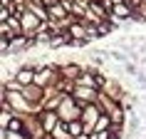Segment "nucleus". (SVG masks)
I'll use <instances>...</instances> for the list:
<instances>
[{
  "instance_id": "f257e3e1",
  "label": "nucleus",
  "mask_w": 146,
  "mask_h": 139,
  "mask_svg": "<svg viewBox=\"0 0 146 139\" xmlns=\"http://www.w3.org/2000/svg\"><path fill=\"white\" fill-rule=\"evenodd\" d=\"M57 114H60L62 122H72V119H82V114H79V104L74 100H62V107L57 109Z\"/></svg>"
},
{
  "instance_id": "f03ea898",
  "label": "nucleus",
  "mask_w": 146,
  "mask_h": 139,
  "mask_svg": "<svg viewBox=\"0 0 146 139\" xmlns=\"http://www.w3.org/2000/svg\"><path fill=\"white\" fill-rule=\"evenodd\" d=\"M99 114H104L97 104H84V114H82V122H84V132L87 134H94V127H97V119Z\"/></svg>"
},
{
  "instance_id": "7ed1b4c3",
  "label": "nucleus",
  "mask_w": 146,
  "mask_h": 139,
  "mask_svg": "<svg viewBox=\"0 0 146 139\" xmlns=\"http://www.w3.org/2000/svg\"><path fill=\"white\" fill-rule=\"evenodd\" d=\"M20 23H23V32H25V35H27V37H32V35H35V32L40 30V27H37L40 17L35 15L32 10H25L23 15H20Z\"/></svg>"
},
{
  "instance_id": "20e7f679",
  "label": "nucleus",
  "mask_w": 146,
  "mask_h": 139,
  "mask_svg": "<svg viewBox=\"0 0 146 139\" xmlns=\"http://www.w3.org/2000/svg\"><path fill=\"white\" fill-rule=\"evenodd\" d=\"M94 97H97V90H94V87H87V85H77V87H74V100L92 102Z\"/></svg>"
},
{
  "instance_id": "39448f33",
  "label": "nucleus",
  "mask_w": 146,
  "mask_h": 139,
  "mask_svg": "<svg viewBox=\"0 0 146 139\" xmlns=\"http://www.w3.org/2000/svg\"><path fill=\"white\" fill-rule=\"evenodd\" d=\"M57 119H60L57 112H45V114H42V132H45V134H52L54 127H57Z\"/></svg>"
},
{
  "instance_id": "423d86ee",
  "label": "nucleus",
  "mask_w": 146,
  "mask_h": 139,
  "mask_svg": "<svg viewBox=\"0 0 146 139\" xmlns=\"http://www.w3.org/2000/svg\"><path fill=\"white\" fill-rule=\"evenodd\" d=\"M111 15H114L116 20H124V17H131V15H134V13H131L129 3L124 0V3H116V5H114V13H111Z\"/></svg>"
},
{
  "instance_id": "0eeeda50",
  "label": "nucleus",
  "mask_w": 146,
  "mask_h": 139,
  "mask_svg": "<svg viewBox=\"0 0 146 139\" xmlns=\"http://www.w3.org/2000/svg\"><path fill=\"white\" fill-rule=\"evenodd\" d=\"M67 134H69V139H74V137H79V134H87V132H84V127L79 124V119H74V122H67Z\"/></svg>"
},
{
  "instance_id": "6e6552de",
  "label": "nucleus",
  "mask_w": 146,
  "mask_h": 139,
  "mask_svg": "<svg viewBox=\"0 0 146 139\" xmlns=\"http://www.w3.org/2000/svg\"><path fill=\"white\" fill-rule=\"evenodd\" d=\"M62 72H64V77L79 80V72H82V67H79V65H64V67H62Z\"/></svg>"
},
{
  "instance_id": "1a4fd4ad",
  "label": "nucleus",
  "mask_w": 146,
  "mask_h": 139,
  "mask_svg": "<svg viewBox=\"0 0 146 139\" xmlns=\"http://www.w3.org/2000/svg\"><path fill=\"white\" fill-rule=\"evenodd\" d=\"M74 139H84V137H82V134H79V137H74Z\"/></svg>"
},
{
  "instance_id": "9d476101",
  "label": "nucleus",
  "mask_w": 146,
  "mask_h": 139,
  "mask_svg": "<svg viewBox=\"0 0 146 139\" xmlns=\"http://www.w3.org/2000/svg\"><path fill=\"white\" fill-rule=\"evenodd\" d=\"M144 124H146V112H144Z\"/></svg>"
}]
</instances>
